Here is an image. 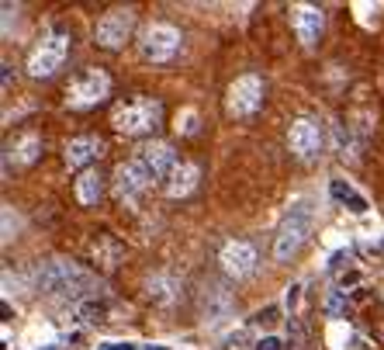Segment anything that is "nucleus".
<instances>
[{"label":"nucleus","instance_id":"412c9836","mask_svg":"<svg viewBox=\"0 0 384 350\" xmlns=\"http://www.w3.org/2000/svg\"><path fill=\"white\" fill-rule=\"evenodd\" d=\"M80 316L83 319H90V323H101L104 316H107V302L104 298H87V302H80Z\"/></svg>","mask_w":384,"mask_h":350},{"label":"nucleus","instance_id":"423d86ee","mask_svg":"<svg viewBox=\"0 0 384 350\" xmlns=\"http://www.w3.org/2000/svg\"><path fill=\"white\" fill-rule=\"evenodd\" d=\"M260 108H263V80L256 73L235 77L229 94H225V111H229L232 118H239V122H250Z\"/></svg>","mask_w":384,"mask_h":350},{"label":"nucleus","instance_id":"a211bd4d","mask_svg":"<svg viewBox=\"0 0 384 350\" xmlns=\"http://www.w3.org/2000/svg\"><path fill=\"white\" fill-rule=\"evenodd\" d=\"M11 153L18 157V163H21V166H28V163H35L38 157H42V139H38L35 132L21 135L14 146H7V157H11Z\"/></svg>","mask_w":384,"mask_h":350},{"label":"nucleus","instance_id":"dca6fc26","mask_svg":"<svg viewBox=\"0 0 384 350\" xmlns=\"http://www.w3.org/2000/svg\"><path fill=\"white\" fill-rule=\"evenodd\" d=\"M73 194H77V201L83 205V208H94L97 201L104 198V177L90 166V170H83L77 177V188H73Z\"/></svg>","mask_w":384,"mask_h":350},{"label":"nucleus","instance_id":"c85d7f7f","mask_svg":"<svg viewBox=\"0 0 384 350\" xmlns=\"http://www.w3.org/2000/svg\"><path fill=\"white\" fill-rule=\"evenodd\" d=\"M326 309H329L333 316H339V312H343V298H339V295H333V298H329V302H326Z\"/></svg>","mask_w":384,"mask_h":350},{"label":"nucleus","instance_id":"39448f33","mask_svg":"<svg viewBox=\"0 0 384 350\" xmlns=\"http://www.w3.org/2000/svg\"><path fill=\"white\" fill-rule=\"evenodd\" d=\"M308 233H311V205H308V201H298V205L291 208L287 222L281 226V233H277L274 257H277V260H291V257L305 246Z\"/></svg>","mask_w":384,"mask_h":350},{"label":"nucleus","instance_id":"b1692460","mask_svg":"<svg viewBox=\"0 0 384 350\" xmlns=\"http://www.w3.org/2000/svg\"><path fill=\"white\" fill-rule=\"evenodd\" d=\"M343 264L350 267V253H346V250H339V253H333V260H329V270H339Z\"/></svg>","mask_w":384,"mask_h":350},{"label":"nucleus","instance_id":"f8f14e48","mask_svg":"<svg viewBox=\"0 0 384 350\" xmlns=\"http://www.w3.org/2000/svg\"><path fill=\"white\" fill-rule=\"evenodd\" d=\"M135 160L146 166V174H149L153 181H166V177H170V174L180 166L177 153H174L166 142H149V146H142Z\"/></svg>","mask_w":384,"mask_h":350},{"label":"nucleus","instance_id":"cd10ccee","mask_svg":"<svg viewBox=\"0 0 384 350\" xmlns=\"http://www.w3.org/2000/svg\"><path fill=\"white\" fill-rule=\"evenodd\" d=\"M246 347V333H232L229 336V350H242Z\"/></svg>","mask_w":384,"mask_h":350},{"label":"nucleus","instance_id":"f03ea898","mask_svg":"<svg viewBox=\"0 0 384 350\" xmlns=\"http://www.w3.org/2000/svg\"><path fill=\"white\" fill-rule=\"evenodd\" d=\"M111 125L122 135H149L163 125V105L156 97H128L114 108Z\"/></svg>","mask_w":384,"mask_h":350},{"label":"nucleus","instance_id":"5701e85b","mask_svg":"<svg viewBox=\"0 0 384 350\" xmlns=\"http://www.w3.org/2000/svg\"><path fill=\"white\" fill-rule=\"evenodd\" d=\"M183 132H198V115L194 111H183V125H177Z\"/></svg>","mask_w":384,"mask_h":350},{"label":"nucleus","instance_id":"20e7f679","mask_svg":"<svg viewBox=\"0 0 384 350\" xmlns=\"http://www.w3.org/2000/svg\"><path fill=\"white\" fill-rule=\"evenodd\" d=\"M70 35L66 31H52V35H46L35 49H31V55H28V73L35 77V80H49V77H55L59 73V66L66 63V55H70Z\"/></svg>","mask_w":384,"mask_h":350},{"label":"nucleus","instance_id":"ddd939ff","mask_svg":"<svg viewBox=\"0 0 384 350\" xmlns=\"http://www.w3.org/2000/svg\"><path fill=\"white\" fill-rule=\"evenodd\" d=\"M87 253H90V260H94L97 270H114L122 264V257H125V246L114 240L111 233H97L94 240L87 243Z\"/></svg>","mask_w":384,"mask_h":350},{"label":"nucleus","instance_id":"7c9ffc66","mask_svg":"<svg viewBox=\"0 0 384 350\" xmlns=\"http://www.w3.org/2000/svg\"><path fill=\"white\" fill-rule=\"evenodd\" d=\"M104 350H135L132 344H114V347H104Z\"/></svg>","mask_w":384,"mask_h":350},{"label":"nucleus","instance_id":"a878e982","mask_svg":"<svg viewBox=\"0 0 384 350\" xmlns=\"http://www.w3.org/2000/svg\"><path fill=\"white\" fill-rule=\"evenodd\" d=\"M14 226H18V222H14ZM11 236H14V233H11V205H4V243H11Z\"/></svg>","mask_w":384,"mask_h":350},{"label":"nucleus","instance_id":"bb28decb","mask_svg":"<svg viewBox=\"0 0 384 350\" xmlns=\"http://www.w3.org/2000/svg\"><path fill=\"white\" fill-rule=\"evenodd\" d=\"M256 350H281V340H277V336H263V340L256 344Z\"/></svg>","mask_w":384,"mask_h":350},{"label":"nucleus","instance_id":"c756f323","mask_svg":"<svg viewBox=\"0 0 384 350\" xmlns=\"http://www.w3.org/2000/svg\"><path fill=\"white\" fill-rule=\"evenodd\" d=\"M298 295H302V285H291V288H287V305H294Z\"/></svg>","mask_w":384,"mask_h":350},{"label":"nucleus","instance_id":"4be33fe9","mask_svg":"<svg viewBox=\"0 0 384 350\" xmlns=\"http://www.w3.org/2000/svg\"><path fill=\"white\" fill-rule=\"evenodd\" d=\"M287 329H291V344H294V350H308V336H305V329H302V323L291 319Z\"/></svg>","mask_w":384,"mask_h":350},{"label":"nucleus","instance_id":"4468645a","mask_svg":"<svg viewBox=\"0 0 384 350\" xmlns=\"http://www.w3.org/2000/svg\"><path fill=\"white\" fill-rule=\"evenodd\" d=\"M101 153H104V142L97 135H77L66 146V166L70 170H90V163L101 160Z\"/></svg>","mask_w":384,"mask_h":350},{"label":"nucleus","instance_id":"6e6552de","mask_svg":"<svg viewBox=\"0 0 384 350\" xmlns=\"http://www.w3.org/2000/svg\"><path fill=\"white\" fill-rule=\"evenodd\" d=\"M135 31V11L128 7H111L107 14H101V21L94 25V42L101 49H122Z\"/></svg>","mask_w":384,"mask_h":350},{"label":"nucleus","instance_id":"1a4fd4ad","mask_svg":"<svg viewBox=\"0 0 384 350\" xmlns=\"http://www.w3.org/2000/svg\"><path fill=\"white\" fill-rule=\"evenodd\" d=\"M287 146H291L294 157H302V160H315V157L322 153V146H326L322 125H319L315 118H298V122L291 125V132H287Z\"/></svg>","mask_w":384,"mask_h":350},{"label":"nucleus","instance_id":"393cba45","mask_svg":"<svg viewBox=\"0 0 384 350\" xmlns=\"http://www.w3.org/2000/svg\"><path fill=\"white\" fill-rule=\"evenodd\" d=\"M277 316H281L277 309H263V312L256 316V323H263V326H274V323H277Z\"/></svg>","mask_w":384,"mask_h":350},{"label":"nucleus","instance_id":"0eeeda50","mask_svg":"<svg viewBox=\"0 0 384 350\" xmlns=\"http://www.w3.org/2000/svg\"><path fill=\"white\" fill-rule=\"evenodd\" d=\"M180 46H183V35H180L174 25H163V21H156L142 31V38H139V49L142 55L156 63V66H166L174 55L180 53Z\"/></svg>","mask_w":384,"mask_h":350},{"label":"nucleus","instance_id":"9b49d317","mask_svg":"<svg viewBox=\"0 0 384 350\" xmlns=\"http://www.w3.org/2000/svg\"><path fill=\"white\" fill-rule=\"evenodd\" d=\"M153 184V177L146 174V166L139 160L132 163H122L118 170H114V198L118 201H135V198H142L146 191Z\"/></svg>","mask_w":384,"mask_h":350},{"label":"nucleus","instance_id":"7ed1b4c3","mask_svg":"<svg viewBox=\"0 0 384 350\" xmlns=\"http://www.w3.org/2000/svg\"><path fill=\"white\" fill-rule=\"evenodd\" d=\"M63 94H66V108L70 111H90L111 97V77L104 70H97V66L83 70V73H77L73 80L66 83Z\"/></svg>","mask_w":384,"mask_h":350},{"label":"nucleus","instance_id":"f257e3e1","mask_svg":"<svg viewBox=\"0 0 384 350\" xmlns=\"http://www.w3.org/2000/svg\"><path fill=\"white\" fill-rule=\"evenodd\" d=\"M35 288L46 292V295H59V298H87L97 295V285L90 277V270H83L77 260H46L38 274H35Z\"/></svg>","mask_w":384,"mask_h":350},{"label":"nucleus","instance_id":"6ab92c4d","mask_svg":"<svg viewBox=\"0 0 384 350\" xmlns=\"http://www.w3.org/2000/svg\"><path fill=\"white\" fill-rule=\"evenodd\" d=\"M177 295H180V281H177V277H170V274H156L153 281H149V298L159 302V305H170Z\"/></svg>","mask_w":384,"mask_h":350},{"label":"nucleus","instance_id":"f3484780","mask_svg":"<svg viewBox=\"0 0 384 350\" xmlns=\"http://www.w3.org/2000/svg\"><path fill=\"white\" fill-rule=\"evenodd\" d=\"M198 181H201V170L194 163H180L177 170L166 177V194L170 198H187L191 191L198 188Z\"/></svg>","mask_w":384,"mask_h":350},{"label":"nucleus","instance_id":"aec40b11","mask_svg":"<svg viewBox=\"0 0 384 350\" xmlns=\"http://www.w3.org/2000/svg\"><path fill=\"white\" fill-rule=\"evenodd\" d=\"M329 191H333L336 201H343V205H346L350 212H357V216H360V212H367V201H363V198H360V194L350 188V184H343V181H333V188H329Z\"/></svg>","mask_w":384,"mask_h":350},{"label":"nucleus","instance_id":"2eb2a0df","mask_svg":"<svg viewBox=\"0 0 384 350\" xmlns=\"http://www.w3.org/2000/svg\"><path fill=\"white\" fill-rule=\"evenodd\" d=\"M322 28H326V18H322L319 7H311V4L294 7V31H298V38H302L305 46H315V42L322 38Z\"/></svg>","mask_w":384,"mask_h":350},{"label":"nucleus","instance_id":"2f4dec72","mask_svg":"<svg viewBox=\"0 0 384 350\" xmlns=\"http://www.w3.org/2000/svg\"><path fill=\"white\" fill-rule=\"evenodd\" d=\"M146 350H163V347H146Z\"/></svg>","mask_w":384,"mask_h":350},{"label":"nucleus","instance_id":"9d476101","mask_svg":"<svg viewBox=\"0 0 384 350\" xmlns=\"http://www.w3.org/2000/svg\"><path fill=\"white\" fill-rule=\"evenodd\" d=\"M218 260H222V270L229 274L232 281H242V277H250L256 270V250H253V243H246V240H229L222 246Z\"/></svg>","mask_w":384,"mask_h":350}]
</instances>
